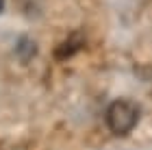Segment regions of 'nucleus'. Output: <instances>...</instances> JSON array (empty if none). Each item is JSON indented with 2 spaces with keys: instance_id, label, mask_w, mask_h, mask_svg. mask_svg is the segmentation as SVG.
I'll use <instances>...</instances> for the list:
<instances>
[{
  "instance_id": "nucleus-1",
  "label": "nucleus",
  "mask_w": 152,
  "mask_h": 150,
  "mask_svg": "<svg viewBox=\"0 0 152 150\" xmlns=\"http://www.w3.org/2000/svg\"><path fill=\"white\" fill-rule=\"evenodd\" d=\"M139 111L130 100H115L107 111V124L115 135H126L137 124Z\"/></svg>"
},
{
  "instance_id": "nucleus-2",
  "label": "nucleus",
  "mask_w": 152,
  "mask_h": 150,
  "mask_svg": "<svg viewBox=\"0 0 152 150\" xmlns=\"http://www.w3.org/2000/svg\"><path fill=\"white\" fill-rule=\"evenodd\" d=\"M78 46H80V35H72L61 48H57V59H67Z\"/></svg>"
},
{
  "instance_id": "nucleus-3",
  "label": "nucleus",
  "mask_w": 152,
  "mask_h": 150,
  "mask_svg": "<svg viewBox=\"0 0 152 150\" xmlns=\"http://www.w3.org/2000/svg\"><path fill=\"white\" fill-rule=\"evenodd\" d=\"M2 7H4V0H0V11H2Z\"/></svg>"
}]
</instances>
